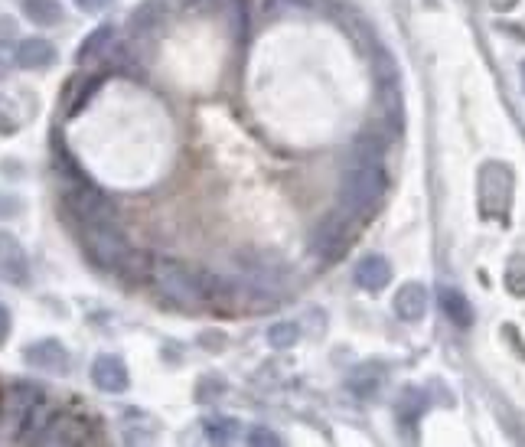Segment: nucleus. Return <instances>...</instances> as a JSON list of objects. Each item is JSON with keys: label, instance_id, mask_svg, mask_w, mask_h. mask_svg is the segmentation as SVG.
I'll return each mask as SVG.
<instances>
[{"label": "nucleus", "instance_id": "f257e3e1", "mask_svg": "<svg viewBox=\"0 0 525 447\" xmlns=\"http://www.w3.org/2000/svg\"><path fill=\"white\" fill-rule=\"evenodd\" d=\"M150 281L157 284V291L170 297L173 304L193 307L203 301H216L225 291V281L209 275V271H193L183 262H173V258H160V262L150 265Z\"/></svg>", "mask_w": 525, "mask_h": 447}, {"label": "nucleus", "instance_id": "f03ea898", "mask_svg": "<svg viewBox=\"0 0 525 447\" xmlns=\"http://www.w3.org/2000/svg\"><path fill=\"white\" fill-rule=\"evenodd\" d=\"M385 190H389V173H385L382 160L346 167L340 183V213H346L349 219L372 213V209L382 203Z\"/></svg>", "mask_w": 525, "mask_h": 447}, {"label": "nucleus", "instance_id": "7ed1b4c3", "mask_svg": "<svg viewBox=\"0 0 525 447\" xmlns=\"http://www.w3.org/2000/svg\"><path fill=\"white\" fill-rule=\"evenodd\" d=\"M82 248L89 255V262L102 271H121L124 262L131 258V245L124 239V232L115 222H98V226H85Z\"/></svg>", "mask_w": 525, "mask_h": 447}, {"label": "nucleus", "instance_id": "20e7f679", "mask_svg": "<svg viewBox=\"0 0 525 447\" xmlns=\"http://www.w3.org/2000/svg\"><path fill=\"white\" fill-rule=\"evenodd\" d=\"M43 402L40 386L33 382H14L0 395V441H20L23 425L33 415V408Z\"/></svg>", "mask_w": 525, "mask_h": 447}, {"label": "nucleus", "instance_id": "39448f33", "mask_svg": "<svg viewBox=\"0 0 525 447\" xmlns=\"http://www.w3.org/2000/svg\"><path fill=\"white\" fill-rule=\"evenodd\" d=\"M66 209L72 213V219H79L82 226H98V222H115L118 209L108 196L98 190V186L85 183V180H72V186L66 190Z\"/></svg>", "mask_w": 525, "mask_h": 447}, {"label": "nucleus", "instance_id": "423d86ee", "mask_svg": "<svg viewBox=\"0 0 525 447\" xmlns=\"http://www.w3.org/2000/svg\"><path fill=\"white\" fill-rule=\"evenodd\" d=\"M512 203V173L503 164H486L480 173V209L490 219H503Z\"/></svg>", "mask_w": 525, "mask_h": 447}, {"label": "nucleus", "instance_id": "0eeeda50", "mask_svg": "<svg viewBox=\"0 0 525 447\" xmlns=\"http://www.w3.org/2000/svg\"><path fill=\"white\" fill-rule=\"evenodd\" d=\"M85 441H89V425H85V418L72 415V412H56V415H49L36 444L72 447V444H85Z\"/></svg>", "mask_w": 525, "mask_h": 447}, {"label": "nucleus", "instance_id": "6e6552de", "mask_svg": "<svg viewBox=\"0 0 525 447\" xmlns=\"http://www.w3.org/2000/svg\"><path fill=\"white\" fill-rule=\"evenodd\" d=\"M346 213L340 216H333L327 219L323 226H317L314 232V239H310V252H314L317 258H323V262H336L343 252H346V245H349V229H346Z\"/></svg>", "mask_w": 525, "mask_h": 447}, {"label": "nucleus", "instance_id": "1a4fd4ad", "mask_svg": "<svg viewBox=\"0 0 525 447\" xmlns=\"http://www.w3.org/2000/svg\"><path fill=\"white\" fill-rule=\"evenodd\" d=\"M0 281L23 288L30 281V258L10 232L0 229Z\"/></svg>", "mask_w": 525, "mask_h": 447}, {"label": "nucleus", "instance_id": "9d476101", "mask_svg": "<svg viewBox=\"0 0 525 447\" xmlns=\"http://www.w3.org/2000/svg\"><path fill=\"white\" fill-rule=\"evenodd\" d=\"M92 382H95V389H102L108 395H121V392H128L131 376L121 356L102 353V356H95V363H92Z\"/></svg>", "mask_w": 525, "mask_h": 447}, {"label": "nucleus", "instance_id": "9b49d317", "mask_svg": "<svg viewBox=\"0 0 525 447\" xmlns=\"http://www.w3.org/2000/svg\"><path fill=\"white\" fill-rule=\"evenodd\" d=\"M23 363L33 366V369H43V372H66L69 369V350L59 340L46 337V340L30 343L27 350H23Z\"/></svg>", "mask_w": 525, "mask_h": 447}, {"label": "nucleus", "instance_id": "f8f14e48", "mask_svg": "<svg viewBox=\"0 0 525 447\" xmlns=\"http://www.w3.org/2000/svg\"><path fill=\"white\" fill-rule=\"evenodd\" d=\"M14 62L20 69H49L56 62V46L43 40V36H27V40L17 43V53Z\"/></svg>", "mask_w": 525, "mask_h": 447}, {"label": "nucleus", "instance_id": "ddd939ff", "mask_svg": "<svg viewBox=\"0 0 525 447\" xmlns=\"http://www.w3.org/2000/svg\"><path fill=\"white\" fill-rule=\"evenodd\" d=\"M353 278L362 291H382V288H389V281H392V265H389V258H382V255H366V258H359V265L353 271Z\"/></svg>", "mask_w": 525, "mask_h": 447}, {"label": "nucleus", "instance_id": "4468645a", "mask_svg": "<svg viewBox=\"0 0 525 447\" xmlns=\"http://www.w3.org/2000/svg\"><path fill=\"white\" fill-rule=\"evenodd\" d=\"M395 314L408 320V324H418V320L428 314V291H424V284L411 281V284H402V288H398Z\"/></svg>", "mask_w": 525, "mask_h": 447}, {"label": "nucleus", "instance_id": "2eb2a0df", "mask_svg": "<svg viewBox=\"0 0 525 447\" xmlns=\"http://www.w3.org/2000/svg\"><path fill=\"white\" fill-rule=\"evenodd\" d=\"M164 20H167V0H141V4L131 10L128 30L131 36H150Z\"/></svg>", "mask_w": 525, "mask_h": 447}, {"label": "nucleus", "instance_id": "dca6fc26", "mask_svg": "<svg viewBox=\"0 0 525 447\" xmlns=\"http://www.w3.org/2000/svg\"><path fill=\"white\" fill-rule=\"evenodd\" d=\"M385 147H389V141H385V134H379V131L359 134V138L353 141V151H349V157H346V167L375 164V160L385 157Z\"/></svg>", "mask_w": 525, "mask_h": 447}, {"label": "nucleus", "instance_id": "f3484780", "mask_svg": "<svg viewBox=\"0 0 525 447\" xmlns=\"http://www.w3.org/2000/svg\"><path fill=\"white\" fill-rule=\"evenodd\" d=\"M23 14L36 27H59L62 23V4L59 0H23Z\"/></svg>", "mask_w": 525, "mask_h": 447}, {"label": "nucleus", "instance_id": "a211bd4d", "mask_svg": "<svg viewBox=\"0 0 525 447\" xmlns=\"http://www.w3.org/2000/svg\"><path fill=\"white\" fill-rule=\"evenodd\" d=\"M111 36H115V27H111V23H102L98 30H92L89 36H85V43L75 49V62H92V59H98L111 46Z\"/></svg>", "mask_w": 525, "mask_h": 447}, {"label": "nucleus", "instance_id": "6ab92c4d", "mask_svg": "<svg viewBox=\"0 0 525 447\" xmlns=\"http://www.w3.org/2000/svg\"><path fill=\"white\" fill-rule=\"evenodd\" d=\"M441 307H444L447 320H454L457 327H470L473 324V307H470V301L460 291L444 288L441 291Z\"/></svg>", "mask_w": 525, "mask_h": 447}, {"label": "nucleus", "instance_id": "aec40b11", "mask_svg": "<svg viewBox=\"0 0 525 447\" xmlns=\"http://www.w3.org/2000/svg\"><path fill=\"white\" fill-rule=\"evenodd\" d=\"M300 340V327L294 320H281V324H271L268 327V343L274 350H291V346Z\"/></svg>", "mask_w": 525, "mask_h": 447}, {"label": "nucleus", "instance_id": "412c9836", "mask_svg": "<svg viewBox=\"0 0 525 447\" xmlns=\"http://www.w3.org/2000/svg\"><path fill=\"white\" fill-rule=\"evenodd\" d=\"M98 85H102V79H75L72 85H69V89H72V98H69V118L72 115H79V111H82V105L85 102H89V98L95 95V89H98Z\"/></svg>", "mask_w": 525, "mask_h": 447}, {"label": "nucleus", "instance_id": "4be33fe9", "mask_svg": "<svg viewBox=\"0 0 525 447\" xmlns=\"http://www.w3.org/2000/svg\"><path fill=\"white\" fill-rule=\"evenodd\" d=\"M206 434H209V441L225 444V441H232L235 434H239V421H235V418H209L206 421Z\"/></svg>", "mask_w": 525, "mask_h": 447}, {"label": "nucleus", "instance_id": "5701e85b", "mask_svg": "<svg viewBox=\"0 0 525 447\" xmlns=\"http://www.w3.org/2000/svg\"><path fill=\"white\" fill-rule=\"evenodd\" d=\"M20 131V111L7 95H0V134H17Z\"/></svg>", "mask_w": 525, "mask_h": 447}, {"label": "nucleus", "instance_id": "b1692460", "mask_svg": "<svg viewBox=\"0 0 525 447\" xmlns=\"http://www.w3.org/2000/svg\"><path fill=\"white\" fill-rule=\"evenodd\" d=\"M379 372H375V376H372V372L369 369H359L356 372V376L353 379H349V386H353V392H359V395H372L375 389H379Z\"/></svg>", "mask_w": 525, "mask_h": 447}, {"label": "nucleus", "instance_id": "393cba45", "mask_svg": "<svg viewBox=\"0 0 525 447\" xmlns=\"http://www.w3.org/2000/svg\"><path fill=\"white\" fill-rule=\"evenodd\" d=\"M248 444H281V438H278V434H274L271 428H265V425H258V428H252V431H248V438H245Z\"/></svg>", "mask_w": 525, "mask_h": 447}, {"label": "nucleus", "instance_id": "a878e982", "mask_svg": "<svg viewBox=\"0 0 525 447\" xmlns=\"http://www.w3.org/2000/svg\"><path fill=\"white\" fill-rule=\"evenodd\" d=\"M23 213V200L10 193H0V219H10V216H20Z\"/></svg>", "mask_w": 525, "mask_h": 447}, {"label": "nucleus", "instance_id": "bb28decb", "mask_svg": "<svg viewBox=\"0 0 525 447\" xmlns=\"http://www.w3.org/2000/svg\"><path fill=\"white\" fill-rule=\"evenodd\" d=\"M111 4H115V0H75V7L85 10V14H102Z\"/></svg>", "mask_w": 525, "mask_h": 447}, {"label": "nucleus", "instance_id": "cd10ccee", "mask_svg": "<svg viewBox=\"0 0 525 447\" xmlns=\"http://www.w3.org/2000/svg\"><path fill=\"white\" fill-rule=\"evenodd\" d=\"M14 36H17V23L10 17H0V46L14 43Z\"/></svg>", "mask_w": 525, "mask_h": 447}, {"label": "nucleus", "instance_id": "c85d7f7f", "mask_svg": "<svg viewBox=\"0 0 525 447\" xmlns=\"http://www.w3.org/2000/svg\"><path fill=\"white\" fill-rule=\"evenodd\" d=\"M10 310H7V304H0V346H4L7 340H10Z\"/></svg>", "mask_w": 525, "mask_h": 447}, {"label": "nucleus", "instance_id": "c756f323", "mask_svg": "<svg viewBox=\"0 0 525 447\" xmlns=\"http://www.w3.org/2000/svg\"><path fill=\"white\" fill-rule=\"evenodd\" d=\"M271 4L278 10H304L310 0H271Z\"/></svg>", "mask_w": 525, "mask_h": 447}, {"label": "nucleus", "instance_id": "7c9ffc66", "mask_svg": "<svg viewBox=\"0 0 525 447\" xmlns=\"http://www.w3.org/2000/svg\"><path fill=\"white\" fill-rule=\"evenodd\" d=\"M522 85H525V62H522Z\"/></svg>", "mask_w": 525, "mask_h": 447}]
</instances>
